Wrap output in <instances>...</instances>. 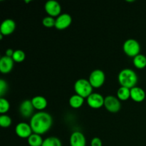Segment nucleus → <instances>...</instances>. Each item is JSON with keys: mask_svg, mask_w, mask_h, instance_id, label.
<instances>
[{"mask_svg": "<svg viewBox=\"0 0 146 146\" xmlns=\"http://www.w3.org/2000/svg\"><path fill=\"white\" fill-rule=\"evenodd\" d=\"M43 25L47 28H51V27H55L56 19L54 17H51L50 16L45 17L42 20Z\"/></svg>", "mask_w": 146, "mask_h": 146, "instance_id": "obj_25", "label": "nucleus"}, {"mask_svg": "<svg viewBox=\"0 0 146 146\" xmlns=\"http://www.w3.org/2000/svg\"><path fill=\"white\" fill-rule=\"evenodd\" d=\"M106 80V76L104 71L101 69H96L91 73L89 76L90 84L93 88H98L104 84Z\"/></svg>", "mask_w": 146, "mask_h": 146, "instance_id": "obj_5", "label": "nucleus"}, {"mask_svg": "<svg viewBox=\"0 0 146 146\" xmlns=\"http://www.w3.org/2000/svg\"><path fill=\"white\" fill-rule=\"evenodd\" d=\"M29 124L34 133L42 135L51 128L53 118L48 113L40 111L33 115Z\"/></svg>", "mask_w": 146, "mask_h": 146, "instance_id": "obj_1", "label": "nucleus"}, {"mask_svg": "<svg viewBox=\"0 0 146 146\" xmlns=\"http://www.w3.org/2000/svg\"><path fill=\"white\" fill-rule=\"evenodd\" d=\"M25 58H26V55H25V53L24 52V51L20 49L14 51V54H13V56H12V58L13 60H14V62L21 63L24 61Z\"/></svg>", "mask_w": 146, "mask_h": 146, "instance_id": "obj_22", "label": "nucleus"}, {"mask_svg": "<svg viewBox=\"0 0 146 146\" xmlns=\"http://www.w3.org/2000/svg\"><path fill=\"white\" fill-rule=\"evenodd\" d=\"M16 29V23L11 19H7L2 21L0 26L1 34L4 36H8L12 34Z\"/></svg>", "mask_w": 146, "mask_h": 146, "instance_id": "obj_12", "label": "nucleus"}, {"mask_svg": "<svg viewBox=\"0 0 146 146\" xmlns=\"http://www.w3.org/2000/svg\"><path fill=\"white\" fill-rule=\"evenodd\" d=\"M84 103V98L78 94L71 96L69 98V105L73 108H79L83 106Z\"/></svg>", "mask_w": 146, "mask_h": 146, "instance_id": "obj_17", "label": "nucleus"}, {"mask_svg": "<svg viewBox=\"0 0 146 146\" xmlns=\"http://www.w3.org/2000/svg\"><path fill=\"white\" fill-rule=\"evenodd\" d=\"M14 61L11 57L4 56L0 59V71L2 74H8L12 70Z\"/></svg>", "mask_w": 146, "mask_h": 146, "instance_id": "obj_14", "label": "nucleus"}, {"mask_svg": "<svg viewBox=\"0 0 146 146\" xmlns=\"http://www.w3.org/2000/svg\"><path fill=\"white\" fill-rule=\"evenodd\" d=\"M117 98L120 101H127L131 98V89L121 86L117 91Z\"/></svg>", "mask_w": 146, "mask_h": 146, "instance_id": "obj_18", "label": "nucleus"}, {"mask_svg": "<svg viewBox=\"0 0 146 146\" xmlns=\"http://www.w3.org/2000/svg\"><path fill=\"white\" fill-rule=\"evenodd\" d=\"M124 53L129 57H135L140 54L141 46L137 40L133 38H129L124 42L123 46Z\"/></svg>", "mask_w": 146, "mask_h": 146, "instance_id": "obj_4", "label": "nucleus"}, {"mask_svg": "<svg viewBox=\"0 0 146 146\" xmlns=\"http://www.w3.org/2000/svg\"><path fill=\"white\" fill-rule=\"evenodd\" d=\"M93 86L88 80L85 78L78 79L74 84V90L76 94L81 96L84 98H87L91 94H93Z\"/></svg>", "mask_w": 146, "mask_h": 146, "instance_id": "obj_3", "label": "nucleus"}, {"mask_svg": "<svg viewBox=\"0 0 146 146\" xmlns=\"http://www.w3.org/2000/svg\"><path fill=\"white\" fill-rule=\"evenodd\" d=\"M44 9L48 16L51 17H58L61 14V7L58 1L55 0H48L44 5Z\"/></svg>", "mask_w": 146, "mask_h": 146, "instance_id": "obj_7", "label": "nucleus"}, {"mask_svg": "<svg viewBox=\"0 0 146 146\" xmlns=\"http://www.w3.org/2000/svg\"><path fill=\"white\" fill-rule=\"evenodd\" d=\"M32 128L30 124L27 123H19L15 127V133L19 138L28 139L29 137L32 134Z\"/></svg>", "mask_w": 146, "mask_h": 146, "instance_id": "obj_10", "label": "nucleus"}, {"mask_svg": "<svg viewBox=\"0 0 146 146\" xmlns=\"http://www.w3.org/2000/svg\"><path fill=\"white\" fill-rule=\"evenodd\" d=\"M34 107L33 106L31 100H24L21 102L19 106V113L24 118H29L33 116Z\"/></svg>", "mask_w": 146, "mask_h": 146, "instance_id": "obj_11", "label": "nucleus"}, {"mask_svg": "<svg viewBox=\"0 0 146 146\" xmlns=\"http://www.w3.org/2000/svg\"><path fill=\"white\" fill-rule=\"evenodd\" d=\"M131 98L135 102H142L145 98V91L141 87H133L131 89Z\"/></svg>", "mask_w": 146, "mask_h": 146, "instance_id": "obj_15", "label": "nucleus"}, {"mask_svg": "<svg viewBox=\"0 0 146 146\" xmlns=\"http://www.w3.org/2000/svg\"><path fill=\"white\" fill-rule=\"evenodd\" d=\"M104 106L111 113H117L121 110V104L120 100L114 96H107L105 97Z\"/></svg>", "mask_w": 146, "mask_h": 146, "instance_id": "obj_6", "label": "nucleus"}, {"mask_svg": "<svg viewBox=\"0 0 146 146\" xmlns=\"http://www.w3.org/2000/svg\"><path fill=\"white\" fill-rule=\"evenodd\" d=\"M9 102L6 98L1 97V98H0V113H1L2 115L4 113H6L7 112H8V111L9 110Z\"/></svg>", "mask_w": 146, "mask_h": 146, "instance_id": "obj_24", "label": "nucleus"}, {"mask_svg": "<svg viewBox=\"0 0 146 146\" xmlns=\"http://www.w3.org/2000/svg\"><path fill=\"white\" fill-rule=\"evenodd\" d=\"M105 98L101 94L93 93L87 98V104L91 108L98 109L104 106Z\"/></svg>", "mask_w": 146, "mask_h": 146, "instance_id": "obj_8", "label": "nucleus"}, {"mask_svg": "<svg viewBox=\"0 0 146 146\" xmlns=\"http://www.w3.org/2000/svg\"><path fill=\"white\" fill-rule=\"evenodd\" d=\"M31 102H32L34 108L40 111L45 109L47 106V104H48L47 100L46 99V98H44V96H34L31 99Z\"/></svg>", "mask_w": 146, "mask_h": 146, "instance_id": "obj_16", "label": "nucleus"}, {"mask_svg": "<svg viewBox=\"0 0 146 146\" xmlns=\"http://www.w3.org/2000/svg\"><path fill=\"white\" fill-rule=\"evenodd\" d=\"M70 145L71 146H86V140L84 134L80 131H75L70 137Z\"/></svg>", "mask_w": 146, "mask_h": 146, "instance_id": "obj_13", "label": "nucleus"}, {"mask_svg": "<svg viewBox=\"0 0 146 146\" xmlns=\"http://www.w3.org/2000/svg\"><path fill=\"white\" fill-rule=\"evenodd\" d=\"M133 64L135 68L143 69L146 67V56L143 54H138L133 58Z\"/></svg>", "mask_w": 146, "mask_h": 146, "instance_id": "obj_20", "label": "nucleus"}, {"mask_svg": "<svg viewBox=\"0 0 146 146\" xmlns=\"http://www.w3.org/2000/svg\"><path fill=\"white\" fill-rule=\"evenodd\" d=\"M118 80L121 86L131 89L136 86L138 83V76L133 70L131 68H124L120 71Z\"/></svg>", "mask_w": 146, "mask_h": 146, "instance_id": "obj_2", "label": "nucleus"}, {"mask_svg": "<svg viewBox=\"0 0 146 146\" xmlns=\"http://www.w3.org/2000/svg\"><path fill=\"white\" fill-rule=\"evenodd\" d=\"M27 141L30 146H41L44 142V140L41 138V135L34 133L29 137Z\"/></svg>", "mask_w": 146, "mask_h": 146, "instance_id": "obj_19", "label": "nucleus"}, {"mask_svg": "<svg viewBox=\"0 0 146 146\" xmlns=\"http://www.w3.org/2000/svg\"><path fill=\"white\" fill-rule=\"evenodd\" d=\"M41 146H62V144L61 141L57 137L51 136L44 140Z\"/></svg>", "mask_w": 146, "mask_h": 146, "instance_id": "obj_21", "label": "nucleus"}, {"mask_svg": "<svg viewBox=\"0 0 146 146\" xmlns=\"http://www.w3.org/2000/svg\"><path fill=\"white\" fill-rule=\"evenodd\" d=\"M14 50L11 49V48H8V49H7V51H6L5 56H9V57H11V58H12L13 54H14Z\"/></svg>", "mask_w": 146, "mask_h": 146, "instance_id": "obj_28", "label": "nucleus"}, {"mask_svg": "<svg viewBox=\"0 0 146 146\" xmlns=\"http://www.w3.org/2000/svg\"><path fill=\"white\" fill-rule=\"evenodd\" d=\"M72 22V18L71 15L67 13L60 14L56 19L55 28L58 30H64L68 28Z\"/></svg>", "mask_w": 146, "mask_h": 146, "instance_id": "obj_9", "label": "nucleus"}, {"mask_svg": "<svg viewBox=\"0 0 146 146\" xmlns=\"http://www.w3.org/2000/svg\"><path fill=\"white\" fill-rule=\"evenodd\" d=\"M12 123V120L9 115L3 114L0 116V125L2 128H9Z\"/></svg>", "mask_w": 146, "mask_h": 146, "instance_id": "obj_23", "label": "nucleus"}, {"mask_svg": "<svg viewBox=\"0 0 146 146\" xmlns=\"http://www.w3.org/2000/svg\"><path fill=\"white\" fill-rule=\"evenodd\" d=\"M8 90V84L4 79L0 80V96H3Z\"/></svg>", "mask_w": 146, "mask_h": 146, "instance_id": "obj_26", "label": "nucleus"}, {"mask_svg": "<svg viewBox=\"0 0 146 146\" xmlns=\"http://www.w3.org/2000/svg\"><path fill=\"white\" fill-rule=\"evenodd\" d=\"M103 143L101 140L98 137H95L92 139L91 143V146H102Z\"/></svg>", "mask_w": 146, "mask_h": 146, "instance_id": "obj_27", "label": "nucleus"}]
</instances>
